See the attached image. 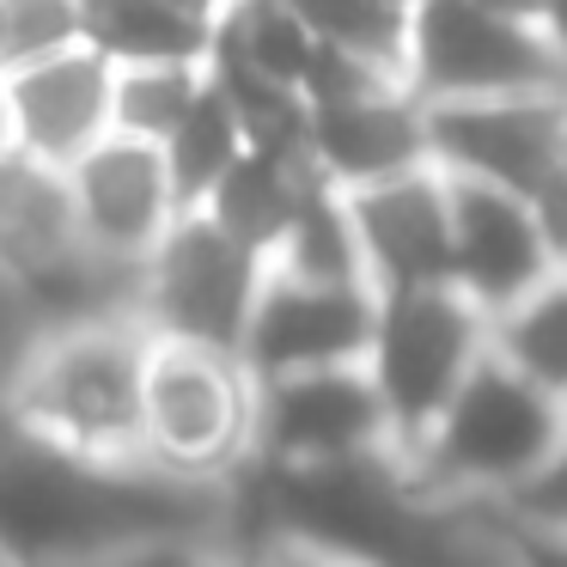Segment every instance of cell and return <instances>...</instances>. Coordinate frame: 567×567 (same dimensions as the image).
<instances>
[{
	"label": "cell",
	"mask_w": 567,
	"mask_h": 567,
	"mask_svg": "<svg viewBox=\"0 0 567 567\" xmlns=\"http://www.w3.org/2000/svg\"><path fill=\"white\" fill-rule=\"evenodd\" d=\"M494 354H506L518 372H530L543 391L567 403V269L494 323Z\"/></svg>",
	"instance_id": "obj_24"
},
{
	"label": "cell",
	"mask_w": 567,
	"mask_h": 567,
	"mask_svg": "<svg viewBox=\"0 0 567 567\" xmlns=\"http://www.w3.org/2000/svg\"><path fill=\"white\" fill-rule=\"evenodd\" d=\"M494 323L470 306L457 287H421V293H379V323L367 342V379L384 403L396 457H409L427 427L445 415L464 379L488 360Z\"/></svg>",
	"instance_id": "obj_4"
},
{
	"label": "cell",
	"mask_w": 567,
	"mask_h": 567,
	"mask_svg": "<svg viewBox=\"0 0 567 567\" xmlns=\"http://www.w3.org/2000/svg\"><path fill=\"white\" fill-rule=\"evenodd\" d=\"M409 7H415V0H293V13L306 19L318 50L354 55V62L379 68V74H391V80H403Z\"/></svg>",
	"instance_id": "obj_20"
},
{
	"label": "cell",
	"mask_w": 567,
	"mask_h": 567,
	"mask_svg": "<svg viewBox=\"0 0 567 567\" xmlns=\"http://www.w3.org/2000/svg\"><path fill=\"white\" fill-rule=\"evenodd\" d=\"M372 323H379V293L367 281H299V275L269 269V287L257 299L238 360L257 384L293 379V372L360 367Z\"/></svg>",
	"instance_id": "obj_10"
},
{
	"label": "cell",
	"mask_w": 567,
	"mask_h": 567,
	"mask_svg": "<svg viewBox=\"0 0 567 567\" xmlns=\"http://www.w3.org/2000/svg\"><path fill=\"white\" fill-rule=\"evenodd\" d=\"M62 177H68V208H74V238L111 262H128V269H147L165 233L184 220L165 153L147 147V141L111 135Z\"/></svg>",
	"instance_id": "obj_11"
},
{
	"label": "cell",
	"mask_w": 567,
	"mask_h": 567,
	"mask_svg": "<svg viewBox=\"0 0 567 567\" xmlns=\"http://www.w3.org/2000/svg\"><path fill=\"white\" fill-rule=\"evenodd\" d=\"M561 445L567 403L488 348V360L445 403L427 440L396 464L427 506H513L549 476Z\"/></svg>",
	"instance_id": "obj_2"
},
{
	"label": "cell",
	"mask_w": 567,
	"mask_h": 567,
	"mask_svg": "<svg viewBox=\"0 0 567 567\" xmlns=\"http://www.w3.org/2000/svg\"><path fill=\"white\" fill-rule=\"evenodd\" d=\"M476 7L506 19V25H543V0H476Z\"/></svg>",
	"instance_id": "obj_31"
},
{
	"label": "cell",
	"mask_w": 567,
	"mask_h": 567,
	"mask_svg": "<svg viewBox=\"0 0 567 567\" xmlns=\"http://www.w3.org/2000/svg\"><path fill=\"white\" fill-rule=\"evenodd\" d=\"M111 567H275L262 555H245L233 543H159V549H141V555H123Z\"/></svg>",
	"instance_id": "obj_27"
},
{
	"label": "cell",
	"mask_w": 567,
	"mask_h": 567,
	"mask_svg": "<svg viewBox=\"0 0 567 567\" xmlns=\"http://www.w3.org/2000/svg\"><path fill=\"white\" fill-rule=\"evenodd\" d=\"M555 275H561V262H555L525 196L452 177V287L482 318L501 323L530 293H543Z\"/></svg>",
	"instance_id": "obj_12"
},
{
	"label": "cell",
	"mask_w": 567,
	"mask_h": 567,
	"mask_svg": "<svg viewBox=\"0 0 567 567\" xmlns=\"http://www.w3.org/2000/svg\"><path fill=\"white\" fill-rule=\"evenodd\" d=\"M306 165L342 196H360L372 184L421 172L427 159V111L409 99V86H384L348 104L311 111Z\"/></svg>",
	"instance_id": "obj_15"
},
{
	"label": "cell",
	"mask_w": 567,
	"mask_h": 567,
	"mask_svg": "<svg viewBox=\"0 0 567 567\" xmlns=\"http://www.w3.org/2000/svg\"><path fill=\"white\" fill-rule=\"evenodd\" d=\"M159 153H165V172H172L177 208L196 214L202 202H208L214 189H220V177L250 153V141H245V128H238L233 104L220 99V86L208 80V92L196 99V111L184 116V128H177V135L165 141Z\"/></svg>",
	"instance_id": "obj_21"
},
{
	"label": "cell",
	"mask_w": 567,
	"mask_h": 567,
	"mask_svg": "<svg viewBox=\"0 0 567 567\" xmlns=\"http://www.w3.org/2000/svg\"><path fill=\"white\" fill-rule=\"evenodd\" d=\"M543 38H549V50L561 55V68H567V0H543Z\"/></svg>",
	"instance_id": "obj_32"
},
{
	"label": "cell",
	"mask_w": 567,
	"mask_h": 567,
	"mask_svg": "<svg viewBox=\"0 0 567 567\" xmlns=\"http://www.w3.org/2000/svg\"><path fill=\"white\" fill-rule=\"evenodd\" d=\"M147 360H153V336L141 323L62 330L38 348L31 372L13 391V409L38 440L62 445V452L104 457V464L147 457V445H141Z\"/></svg>",
	"instance_id": "obj_3"
},
{
	"label": "cell",
	"mask_w": 567,
	"mask_h": 567,
	"mask_svg": "<svg viewBox=\"0 0 567 567\" xmlns=\"http://www.w3.org/2000/svg\"><path fill=\"white\" fill-rule=\"evenodd\" d=\"M311 184H318V172H311L306 159H281V153H245V159H238L233 172L220 177V189H214V196L202 202L196 214H208V220L220 226L233 245H245L250 257L275 262V250L287 245V233H293V214H299V202H306Z\"/></svg>",
	"instance_id": "obj_16"
},
{
	"label": "cell",
	"mask_w": 567,
	"mask_h": 567,
	"mask_svg": "<svg viewBox=\"0 0 567 567\" xmlns=\"http://www.w3.org/2000/svg\"><path fill=\"white\" fill-rule=\"evenodd\" d=\"M172 7H177V13H184V19H196V25H220V13H226V7H233V0H172Z\"/></svg>",
	"instance_id": "obj_33"
},
{
	"label": "cell",
	"mask_w": 567,
	"mask_h": 567,
	"mask_svg": "<svg viewBox=\"0 0 567 567\" xmlns=\"http://www.w3.org/2000/svg\"><path fill=\"white\" fill-rule=\"evenodd\" d=\"M311 55H318V43H311L306 19L293 13V0H233L208 38V62L245 68L287 92L306 86Z\"/></svg>",
	"instance_id": "obj_19"
},
{
	"label": "cell",
	"mask_w": 567,
	"mask_h": 567,
	"mask_svg": "<svg viewBox=\"0 0 567 567\" xmlns=\"http://www.w3.org/2000/svg\"><path fill=\"white\" fill-rule=\"evenodd\" d=\"M262 287H269V262L233 245L208 214H184L141 275V330L153 342L238 360Z\"/></svg>",
	"instance_id": "obj_7"
},
{
	"label": "cell",
	"mask_w": 567,
	"mask_h": 567,
	"mask_svg": "<svg viewBox=\"0 0 567 567\" xmlns=\"http://www.w3.org/2000/svg\"><path fill=\"white\" fill-rule=\"evenodd\" d=\"M208 25L184 19L172 0H80V43L111 68L208 62Z\"/></svg>",
	"instance_id": "obj_17"
},
{
	"label": "cell",
	"mask_w": 567,
	"mask_h": 567,
	"mask_svg": "<svg viewBox=\"0 0 567 567\" xmlns=\"http://www.w3.org/2000/svg\"><path fill=\"white\" fill-rule=\"evenodd\" d=\"M513 518L543 525V530H567V445H561V457L549 464V476L513 501Z\"/></svg>",
	"instance_id": "obj_28"
},
{
	"label": "cell",
	"mask_w": 567,
	"mask_h": 567,
	"mask_svg": "<svg viewBox=\"0 0 567 567\" xmlns=\"http://www.w3.org/2000/svg\"><path fill=\"white\" fill-rule=\"evenodd\" d=\"M0 567H19V561H13V555H0Z\"/></svg>",
	"instance_id": "obj_36"
},
{
	"label": "cell",
	"mask_w": 567,
	"mask_h": 567,
	"mask_svg": "<svg viewBox=\"0 0 567 567\" xmlns=\"http://www.w3.org/2000/svg\"><path fill=\"white\" fill-rule=\"evenodd\" d=\"M7 153H19L13 147V104H7V80H0V159Z\"/></svg>",
	"instance_id": "obj_34"
},
{
	"label": "cell",
	"mask_w": 567,
	"mask_h": 567,
	"mask_svg": "<svg viewBox=\"0 0 567 567\" xmlns=\"http://www.w3.org/2000/svg\"><path fill=\"white\" fill-rule=\"evenodd\" d=\"M208 92V62H172V68H116V104L111 123L116 135L165 147Z\"/></svg>",
	"instance_id": "obj_23"
},
{
	"label": "cell",
	"mask_w": 567,
	"mask_h": 567,
	"mask_svg": "<svg viewBox=\"0 0 567 567\" xmlns=\"http://www.w3.org/2000/svg\"><path fill=\"white\" fill-rule=\"evenodd\" d=\"M396 457L391 421L372 391L367 367L293 372V379L257 384V440L250 464L262 470H330Z\"/></svg>",
	"instance_id": "obj_8"
},
{
	"label": "cell",
	"mask_w": 567,
	"mask_h": 567,
	"mask_svg": "<svg viewBox=\"0 0 567 567\" xmlns=\"http://www.w3.org/2000/svg\"><path fill=\"white\" fill-rule=\"evenodd\" d=\"M561 153H567V135H561Z\"/></svg>",
	"instance_id": "obj_37"
},
{
	"label": "cell",
	"mask_w": 567,
	"mask_h": 567,
	"mask_svg": "<svg viewBox=\"0 0 567 567\" xmlns=\"http://www.w3.org/2000/svg\"><path fill=\"white\" fill-rule=\"evenodd\" d=\"M257 440V379L245 360L208 348L153 342L141 445L147 464L189 482H233Z\"/></svg>",
	"instance_id": "obj_6"
},
{
	"label": "cell",
	"mask_w": 567,
	"mask_h": 567,
	"mask_svg": "<svg viewBox=\"0 0 567 567\" xmlns=\"http://www.w3.org/2000/svg\"><path fill=\"white\" fill-rule=\"evenodd\" d=\"M43 342H50V323H43L31 287L13 269H0V396L19 391V379L31 372Z\"/></svg>",
	"instance_id": "obj_26"
},
{
	"label": "cell",
	"mask_w": 567,
	"mask_h": 567,
	"mask_svg": "<svg viewBox=\"0 0 567 567\" xmlns=\"http://www.w3.org/2000/svg\"><path fill=\"white\" fill-rule=\"evenodd\" d=\"M275 567H330V561H299V555H281Z\"/></svg>",
	"instance_id": "obj_35"
},
{
	"label": "cell",
	"mask_w": 567,
	"mask_h": 567,
	"mask_svg": "<svg viewBox=\"0 0 567 567\" xmlns=\"http://www.w3.org/2000/svg\"><path fill=\"white\" fill-rule=\"evenodd\" d=\"M80 50V0H0V74Z\"/></svg>",
	"instance_id": "obj_25"
},
{
	"label": "cell",
	"mask_w": 567,
	"mask_h": 567,
	"mask_svg": "<svg viewBox=\"0 0 567 567\" xmlns=\"http://www.w3.org/2000/svg\"><path fill=\"white\" fill-rule=\"evenodd\" d=\"M561 135H567V92L440 104V111H427L433 172L464 177V184H488V189H513L525 202L567 165Z\"/></svg>",
	"instance_id": "obj_9"
},
{
	"label": "cell",
	"mask_w": 567,
	"mask_h": 567,
	"mask_svg": "<svg viewBox=\"0 0 567 567\" xmlns=\"http://www.w3.org/2000/svg\"><path fill=\"white\" fill-rule=\"evenodd\" d=\"M233 482H189L128 457H80L19 433L0 445V555L19 567H111L159 543H226Z\"/></svg>",
	"instance_id": "obj_1"
},
{
	"label": "cell",
	"mask_w": 567,
	"mask_h": 567,
	"mask_svg": "<svg viewBox=\"0 0 567 567\" xmlns=\"http://www.w3.org/2000/svg\"><path fill=\"white\" fill-rule=\"evenodd\" d=\"M74 245L80 238L74 208H68V177L25 153H7L0 159V269L38 275Z\"/></svg>",
	"instance_id": "obj_18"
},
{
	"label": "cell",
	"mask_w": 567,
	"mask_h": 567,
	"mask_svg": "<svg viewBox=\"0 0 567 567\" xmlns=\"http://www.w3.org/2000/svg\"><path fill=\"white\" fill-rule=\"evenodd\" d=\"M513 549H518V567H567V530H543L513 518Z\"/></svg>",
	"instance_id": "obj_30"
},
{
	"label": "cell",
	"mask_w": 567,
	"mask_h": 567,
	"mask_svg": "<svg viewBox=\"0 0 567 567\" xmlns=\"http://www.w3.org/2000/svg\"><path fill=\"white\" fill-rule=\"evenodd\" d=\"M360 269L372 293L452 287V177L421 165L409 177L348 196Z\"/></svg>",
	"instance_id": "obj_13"
},
{
	"label": "cell",
	"mask_w": 567,
	"mask_h": 567,
	"mask_svg": "<svg viewBox=\"0 0 567 567\" xmlns=\"http://www.w3.org/2000/svg\"><path fill=\"white\" fill-rule=\"evenodd\" d=\"M0 80H7V104H13V147L50 172H74L99 141L116 135V68L92 55L86 43Z\"/></svg>",
	"instance_id": "obj_14"
},
{
	"label": "cell",
	"mask_w": 567,
	"mask_h": 567,
	"mask_svg": "<svg viewBox=\"0 0 567 567\" xmlns=\"http://www.w3.org/2000/svg\"><path fill=\"white\" fill-rule=\"evenodd\" d=\"M269 269L299 275V281H367L342 189H330L323 177L306 189V202H299V214H293V233H287L281 250H275Z\"/></svg>",
	"instance_id": "obj_22"
},
{
	"label": "cell",
	"mask_w": 567,
	"mask_h": 567,
	"mask_svg": "<svg viewBox=\"0 0 567 567\" xmlns=\"http://www.w3.org/2000/svg\"><path fill=\"white\" fill-rule=\"evenodd\" d=\"M530 214H537V226H543V238H549L555 262L567 269V165L537 189V196H530Z\"/></svg>",
	"instance_id": "obj_29"
},
{
	"label": "cell",
	"mask_w": 567,
	"mask_h": 567,
	"mask_svg": "<svg viewBox=\"0 0 567 567\" xmlns=\"http://www.w3.org/2000/svg\"><path fill=\"white\" fill-rule=\"evenodd\" d=\"M403 86L415 104H488L567 92V68L537 25H506L476 0H415L409 7Z\"/></svg>",
	"instance_id": "obj_5"
}]
</instances>
